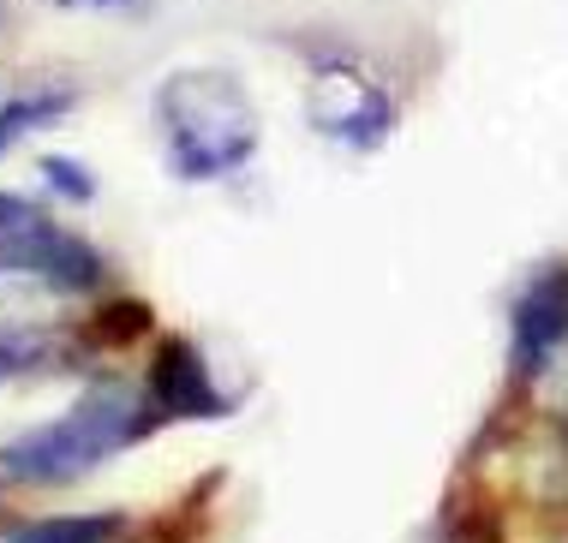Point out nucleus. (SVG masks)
Segmentation results:
<instances>
[{
  "label": "nucleus",
  "instance_id": "nucleus-3",
  "mask_svg": "<svg viewBox=\"0 0 568 543\" xmlns=\"http://www.w3.org/2000/svg\"><path fill=\"white\" fill-rule=\"evenodd\" d=\"M150 412L162 418H222L227 395L210 377V359L192 347V340H162L156 359H150V382H144Z\"/></svg>",
  "mask_w": 568,
  "mask_h": 543
},
{
  "label": "nucleus",
  "instance_id": "nucleus-1",
  "mask_svg": "<svg viewBox=\"0 0 568 543\" xmlns=\"http://www.w3.org/2000/svg\"><path fill=\"white\" fill-rule=\"evenodd\" d=\"M150 424H156V412H150L144 395L102 382L72 412H60L54 424H37L30 437L0 448V472L12 484H72V478L97 472L109 454H120L126 442H138Z\"/></svg>",
  "mask_w": 568,
  "mask_h": 543
},
{
  "label": "nucleus",
  "instance_id": "nucleus-2",
  "mask_svg": "<svg viewBox=\"0 0 568 543\" xmlns=\"http://www.w3.org/2000/svg\"><path fill=\"white\" fill-rule=\"evenodd\" d=\"M162 114L174 132L180 174H227L252 150V107L222 78H174L162 90Z\"/></svg>",
  "mask_w": 568,
  "mask_h": 543
},
{
  "label": "nucleus",
  "instance_id": "nucleus-4",
  "mask_svg": "<svg viewBox=\"0 0 568 543\" xmlns=\"http://www.w3.org/2000/svg\"><path fill=\"white\" fill-rule=\"evenodd\" d=\"M568 329V269L539 275L515 305V377H527L532 365L557 347V335Z\"/></svg>",
  "mask_w": 568,
  "mask_h": 543
},
{
  "label": "nucleus",
  "instance_id": "nucleus-5",
  "mask_svg": "<svg viewBox=\"0 0 568 543\" xmlns=\"http://www.w3.org/2000/svg\"><path fill=\"white\" fill-rule=\"evenodd\" d=\"M120 532H126V514H54L12 532L7 543H114Z\"/></svg>",
  "mask_w": 568,
  "mask_h": 543
}]
</instances>
